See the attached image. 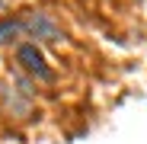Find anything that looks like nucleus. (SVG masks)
<instances>
[{
	"instance_id": "nucleus-1",
	"label": "nucleus",
	"mask_w": 147,
	"mask_h": 144,
	"mask_svg": "<svg viewBox=\"0 0 147 144\" xmlns=\"http://www.w3.org/2000/svg\"><path fill=\"white\" fill-rule=\"evenodd\" d=\"M19 58H22V61H29L26 67H29V70H35L38 77H48V70H45V64H42V55L35 51L32 45H22V48H19Z\"/></svg>"
},
{
	"instance_id": "nucleus-2",
	"label": "nucleus",
	"mask_w": 147,
	"mask_h": 144,
	"mask_svg": "<svg viewBox=\"0 0 147 144\" xmlns=\"http://www.w3.org/2000/svg\"><path fill=\"white\" fill-rule=\"evenodd\" d=\"M19 26H16V22H0V42H7L13 32H16Z\"/></svg>"
}]
</instances>
